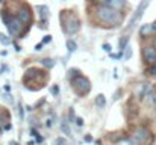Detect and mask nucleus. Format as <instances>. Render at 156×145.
<instances>
[{"label":"nucleus","instance_id":"nucleus-1","mask_svg":"<svg viewBox=\"0 0 156 145\" xmlns=\"http://www.w3.org/2000/svg\"><path fill=\"white\" fill-rule=\"evenodd\" d=\"M91 15L96 26L103 29H118L124 23L126 12L117 11L108 5H94L91 6Z\"/></svg>","mask_w":156,"mask_h":145},{"label":"nucleus","instance_id":"nucleus-2","mask_svg":"<svg viewBox=\"0 0 156 145\" xmlns=\"http://www.w3.org/2000/svg\"><path fill=\"white\" fill-rule=\"evenodd\" d=\"M59 23H61V29L65 35H74L82 29L80 17L73 9H62L59 12Z\"/></svg>","mask_w":156,"mask_h":145},{"label":"nucleus","instance_id":"nucleus-3","mask_svg":"<svg viewBox=\"0 0 156 145\" xmlns=\"http://www.w3.org/2000/svg\"><path fill=\"white\" fill-rule=\"evenodd\" d=\"M47 80H49L47 70H41V68H37V67L27 68L26 73L23 74V79H21L24 88H27L29 91L32 89V85H37V91L43 89L46 86Z\"/></svg>","mask_w":156,"mask_h":145},{"label":"nucleus","instance_id":"nucleus-4","mask_svg":"<svg viewBox=\"0 0 156 145\" xmlns=\"http://www.w3.org/2000/svg\"><path fill=\"white\" fill-rule=\"evenodd\" d=\"M70 83H71V89L74 91V94L77 97H87L91 92V88H93L91 80L83 74H79L77 77L71 79Z\"/></svg>","mask_w":156,"mask_h":145},{"label":"nucleus","instance_id":"nucleus-5","mask_svg":"<svg viewBox=\"0 0 156 145\" xmlns=\"http://www.w3.org/2000/svg\"><path fill=\"white\" fill-rule=\"evenodd\" d=\"M30 27H32V26H24L17 17H14V18L11 20V23L6 26L9 36H12V38H18V40L26 38V35L29 33Z\"/></svg>","mask_w":156,"mask_h":145},{"label":"nucleus","instance_id":"nucleus-6","mask_svg":"<svg viewBox=\"0 0 156 145\" xmlns=\"http://www.w3.org/2000/svg\"><path fill=\"white\" fill-rule=\"evenodd\" d=\"M132 141L136 145H152L155 142V136H153V133H152L147 127L140 126V127H136V129L133 130V133H132Z\"/></svg>","mask_w":156,"mask_h":145},{"label":"nucleus","instance_id":"nucleus-7","mask_svg":"<svg viewBox=\"0 0 156 145\" xmlns=\"http://www.w3.org/2000/svg\"><path fill=\"white\" fill-rule=\"evenodd\" d=\"M15 17H17L24 26H32V24L35 23L34 9L30 8V5H27V3H24V2H23V5L20 6V9L17 11Z\"/></svg>","mask_w":156,"mask_h":145},{"label":"nucleus","instance_id":"nucleus-8","mask_svg":"<svg viewBox=\"0 0 156 145\" xmlns=\"http://www.w3.org/2000/svg\"><path fill=\"white\" fill-rule=\"evenodd\" d=\"M149 5H150V0H141V2H140L138 8L135 9V12H133V15H132V18H130V21H129V24H127V27H126L127 30H132V29L135 27V24L141 20V17H143L144 12L147 11Z\"/></svg>","mask_w":156,"mask_h":145},{"label":"nucleus","instance_id":"nucleus-9","mask_svg":"<svg viewBox=\"0 0 156 145\" xmlns=\"http://www.w3.org/2000/svg\"><path fill=\"white\" fill-rule=\"evenodd\" d=\"M141 56H143V60L146 65H153L156 62V48L152 44H146L141 48Z\"/></svg>","mask_w":156,"mask_h":145},{"label":"nucleus","instance_id":"nucleus-10","mask_svg":"<svg viewBox=\"0 0 156 145\" xmlns=\"http://www.w3.org/2000/svg\"><path fill=\"white\" fill-rule=\"evenodd\" d=\"M152 85L149 83V82H144V83H140L138 85V88H136V97L140 98V100H144L146 97L150 95V92H152Z\"/></svg>","mask_w":156,"mask_h":145},{"label":"nucleus","instance_id":"nucleus-11","mask_svg":"<svg viewBox=\"0 0 156 145\" xmlns=\"http://www.w3.org/2000/svg\"><path fill=\"white\" fill-rule=\"evenodd\" d=\"M106 5L111 6V8H114V9H117V11H121V12H124L129 8L127 0H108Z\"/></svg>","mask_w":156,"mask_h":145},{"label":"nucleus","instance_id":"nucleus-12","mask_svg":"<svg viewBox=\"0 0 156 145\" xmlns=\"http://www.w3.org/2000/svg\"><path fill=\"white\" fill-rule=\"evenodd\" d=\"M35 11L38 12L40 20H49V17H50V9H49L47 5H38V6H35Z\"/></svg>","mask_w":156,"mask_h":145},{"label":"nucleus","instance_id":"nucleus-13","mask_svg":"<svg viewBox=\"0 0 156 145\" xmlns=\"http://www.w3.org/2000/svg\"><path fill=\"white\" fill-rule=\"evenodd\" d=\"M14 17H15V15H14V14H11V12H9V11L5 8V6L0 9V20L3 21V24H5V26H8Z\"/></svg>","mask_w":156,"mask_h":145},{"label":"nucleus","instance_id":"nucleus-14","mask_svg":"<svg viewBox=\"0 0 156 145\" xmlns=\"http://www.w3.org/2000/svg\"><path fill=\"white\" fill-rule=\"evenodd\" d=\"M140 36L141 38H149V36H153V32H152V23H146L140 27Z\"/></svg>","mask_w":156,"mask_h":145},{"label":"nucleus","instance_id":"nucleus-15","mask_svg":"<svg viewBox=\"0 0 156 145\" xmlns=\"http://www.w3.org/2000/svg\"><path fill=\"white\" fill-rule=\"evenodd\" d=\"M9 121H11V113L8 112L6 107H2V106H0V126L3 127V126L8 124Z\"/></svg>","mask_w":156,"mask_h":145},{"label":"nucleus","instance_id":"nucleus-16","mask_svg":"<svg viewBox=\"0 0 156 145\" xmlns=\"http://www.w3.org/2000/svg\"><path fill=\"white\" fill-rule=\"evenodd\" d=\"M61 130H62V133L65 135V136H71V129H70V123H68V119H65V118H62L61 119Z\"/></svg>","mask_w":156,"mask_h":145},{"label":"nucleus","instance_id":"nucleus-17","mask_svg":"<svg viewBox=\"0 0 156 145\" xmlns=\"http://www.w3.org/2000/svg\"><path fill=\"white\" fill-rule=\"evenodd\" d=\"M129 41H130V36H129V33L123 35V36L120 38V41H118V50H120V51H123L124 48L129 46Z\"/></svg>","mask_w":156,"mask_h":145},{"label":"nucleus","instance_id":"nucleus-18","mask_svg":"<svg viewBox=\"0 0 156 145\" xmlns=\"http://www.w3.org/2000/svg\"><path fill=\"white\" fill-rule=\"evenodd\" d=\"M94 103H96V106H97L99 109H105V107H106V97H105V94H97Z\"/></svg>","mask_w":156,"mask_h":145},{"label":"nucleus","instance_id":"nucleus-19","mask_svg":"<svg viewBox=\"0 0 156 145\" xmlns=\"http://www.w3.org/2000/svg\"><path fill=\"white\" fill-rule=\"evenodd\" d=\"M40 64L44 67V70H52L56 62H55V59H52V57H44V59L40 60Z\"/></svg>","mask_w":156,"mask_h":145},{"label":"nucleus","instance_id":"nucleus-20","mask_svg":"<svg viewBox=\"0 0 156 145\" xmlns=\"http://www.w3.org/2000/svg\"><path fill=\"white\" fill-rule=\"evenodd\" d=\"M65 47H67V51L71 54V53H74V51L77 50V43H76L74 40H67V43H65Z\"/></svg>","mask_w":156,"mask_h":145},{"label":"nucleus","instance_id":"nucleus-21","mask_svg":"<svg viewBox=\"0 0 156 145\" xmlns=\"http://www.w3.org/2000/svg\"><path fill=\"white\" fill-rule=\"evenodd\" d=\"M121 54H123V57H121L123 60H129V59L132 57V54H133V50H132V46L129 44L127 47H126L124 50H123V51H121Z\"/></svg>","mask_w":156,"mask_h":145},{"label":"nucleus","instance_id":"nucleus-22","mask_svg":"<svg viewBox=\"0 0 156 145\" xmlns=\"http://www.w3.org/2000/svg\"><path fill=\"white\" fill-rule=\"evenodd\" d=\"M0 44H2V46H5V47L11 46V44H12L11 36H9V35H5V33H2V32H0Z\"/></svg>","mask_w":156,"mask_h":145},{"label":"nucleus","instance_id":"nucleus-23","mask_svg":"<svg viewBox=\"0 0 156 145\" xmlns=\"http://www.w3.org/2000/svg\"><path fill=\"white\" fill-rule=\"evenodd\" d=\"M79 74H82V71H80L79 68H70V70H68V73H67V76H68V80H71V79L77 77Z\"/></svg>","mask_w":156,"mask_h":145},{"label":"nucleus","instance_id":"nucleus-24","mask_svg":"<svg viewBox=\"0 0 156 145\" xmlns=\"http://www.w3.org/2000/svg\"><path fill=\"white\" fill-rule=\"evenodd\" d=\"M30 135L35 138V142H37V144H43L44 138H43V136L38 133V130H37V129H30Z\"/></svg>","mask_w":156,"mask_h":145},{"label":"nucleus","instance_id":"nucleus-25","mask_svg":"<svg viewBox=\"0 0 156 145\" xmlns=\"http://www.w3.org/2000/svg\"><path fill=\"white\" fill-rule=\"evenodd\" d=\"M67 119H68V123H70V124H73V123H74V119H76L74 107H70V109H68V115H67Z\"/></svg>","mask_w":156,"mask_h":145},{"label":"nucleus","instance_id":"nucleus-26","mask_svg":"<svg viewBox=\"0 0 156 145\" xmlns=\"http://www.w3.org/2000/svg\"><path fill=\"white\" fill-rule=\"evenodd\" d=\"M17 107H18V116H20V119H24V107H23V103L18 101V103H17Z\"/></svg>","mask_w":156,"mask_h":145},{"label":"nucleus","instance_id":"nucleus-27","mask_svg":"<svg viewBox=\"0 0 156 145\" xmlns=\"http://www.w3.org/2000/svg\"><path fill=\"white\" fill-rule=\"evenodd\" d=\"M149 100H150V103L153 104V106H156V88H153L152 89V92H150V95L147 97Z\"/></svg>","mask_w":156,"mask_h":145},{"label":"nucleus","instance_id":"nucleus-28","mask_svg":"<svg viewBox=\"0 0 156 145\" xmlns=\"http://www.w3.org/2000/svg\"><path fill=\"white\" fill-rule=\"evenodd\" d=\"M49 20H40V23H38V27L41 29V30H46L47 27H49Z\"/></svg>","mask_w":156,"mask_h":145},{"label":"nucleus","instance_id":"nucleus-29","mask_svg":"<svg viewBox=\"0 0 156 145\" xmlns=\"http://www.w3.org/2000/svg\"><path fill=\"white\" fill-rule=\"evenodd\" d=\"M50 94H52L53 97L59 95V86H58V85H52V86H50Z\"/></svg>","mask_w":156,"mask_h":145},{"label":"nucleus","instance_id":"nucleus-30","mask_svg":"<svg viewBox=\"0 0 156 145\" xmlns=\"http://www.w3.org/2000/svg\"><path fill=\"white\" fill-rule=\"evenodd\" d=\"M147 73H149L150 76H153V77H156V62L153 64V65H150V67H149Z\"/></svg>","mask_w":156,"mask_h":145},{"label":"nucleus","instance_id":"nucleus-31","mask_svg":"<svg viewBox=\"0 0 156 145\" xmlns=\"http://www.w3.org/2000/svg\"><path fill=\"white\" fill-rule=\"evenodd\" d=\"M55 144L56 145H68V142H67V139L65 138H56V141H55Z\"/></svg>","mask_w":156,"mask_h":145},{"label":"nucleus","instance_id":"nucleus-32","mask_svg":"<svg viewBox=\"0 0 156 145\" xmlns=\"http://www.w3.org/2000/svg\"><path fill=\"white\" fill-rule=\"evenodd\" d=\"M74 124H76L77 127H82V126H83V118H82V116H76Z\"/></svg>","mask_w":156,"mask_h":145},{"label":"nucleus","instance_id":"nucleus-33","mask_svg":"<svg viewBox=\"0 0 156 145\" xmlns=\"http://www.w3.org/2000/svg\"><path fill=\"white\" fill-rule=\"evenodd\" d=\"M3 98H5V101H8V103H11V104H14V98H12V95L11 94H3Z\"/></svg>","mask_w":156,"mask_h":145},{"label":"nucleus","instance_id":"nucleus-34","mask_svg":"<svg viewBox=\"0 0 156 145\" xmlns=\"http://www.w3.org/2000/svg\"><path fill=\"white\" fill-rule=\"evenodd\" d=\"M91 2V6H94V5H106L108 3V0H90Z\"/></svg>","mask_w":156,"mask_h":145},{"label":"nucleus","instance_id":"nucleus-35","mask_svg":"<svg viewBox=\"0 0 156 145\" xmlns=\"http://www.w3.org/2000/svg\"><path fill=\"white\" fill-rule=\"evenodd\" d=\"M109 56H111V59H115V60H117V59H121V57H123L121 51H120V53H109Z\"/></svg>","mask_w":156,"mask_h":145},{"label":"nucleus","instance_id":"nucleus-36","mask_svg":"<svg viewBox=\"0 0 156 145\" xmlns=\"http://www.w3.org/2000/svg\"><path fill=\"white\" fill-rule=\"evenodd\" d=\"M102 48H103L106 53H112V46H111V44H108V43H105L103 46H102Z\"/></svg>","mask_w":156,"mask_h":145},{"label":"nucleus","instance_id":"nucleus-37","mask_svg":"<svg viewBox=\"0 0 156 145\" xmlns=\"http://www.w3.org/2000/svg\"><path fill=\"white\" fill-rule=\"evenodd\" d=\"M52 35H46V36H44V38H43V41H41V43H43V44H44V46H46V44H49V43H52Z\"/></svg>","mask_w":156,"mask_h":145},{"label":"nucleus","instance_id":"nucleus-38","mask_svg":"<svg viewBox=\"0 0 156 145\" xmlns=\"http://www.w3.org/2000/svg\"><path fill=\"white\" fill-rule=\"evenodd\" d=\"M43 46H44V44H43V43H40V44H37V46L34 47V50H35V51H40V50H43Z\"/></svg>","mask_w":156,"mask_h":145},{"label":"nucleus","instance_id":"nucleus-39","mask_svg":"<svg viewBox=\"0 0 156 145\" xmlns=\"http://www.w3.org/2000/svg\"><path fill=\"white\" fill-rule=\"evenodd\" d=\"M12 44H14V47H15V51H21V46H20V44H17L15 41H12Z\"/></svg>","mask_w":156,"mask_h":145},{"label":"nucleus","instance_id":"nucleus-40","mask_svg":"<svg viewBox=\"0 0 156 145\" xmlns=\"http://www.w3.org/2000/svg\"><path fill=\"white\" fill-rule=\"evenodd\" d=\"M83 139H85V142H93V136L91 135H85Z\"/></svg>","mask_w":156,"mask_h":145},{"label":"nucleus","instance_id":"nucleus-41","mask_svg":"<svg viewBox=\"0 0 156 145\" xmlns=\"http://www.w3.org/2000/svg\"><path fill=\"white\" fill-rule=\"evenodd\" d=\"M120 94H121V89H118V91H117V92L114 94V100H115V101H117V100L120 98Z\"/></svg>","mask_w":156,"mask_h":145},{"label":"nucleus","instance_id":"nucleus-42","mask_svg":"<svg viewBox=\"0 0 156 145\" xmlns=\"http://www.w3.org/2000/svg\"><path fill=\"white\" fill-rule=\"evenodd\" d=\"M2 71H8V65H6V64H2V65H0V73H2Z\"/></svg>","mask_w":156,"mask_h":145},{"label":"nucleus","instance_id":"nucleus-43","mask_svg":"<svg viewBox=\"0 0 156 145\" xmlns=\"http://www.w3.org/2000/svg\"><path fill=\"white\" fill-rule=\"evenodd\" d=\"M152 32H153V36L156 35V21H153L152 23Z\"/></svg>","mask_w":156,"mask_h":145},{"label":"nucleus","instance_id":"nucleus-44","mask_svg":"<svg viewBox=\"0 0 156 145\" xmlns=\"http://www.w3.org/2000/svg\"><path fill=\"white\" fill-rule=\"evenodd\" d=\"M11 127H12V126H11V123H8V124H5V126H3V130H11Z\"/></svg>","mask_w":156,"mask_h":145},{"label":"nucleus","instance_id":"nucleus-45","mask_svg":"<svg viewBox=\"0 0 156 145\" xmlns=\"http://www.w3.org/2000/svg\"><path fill=\"white\" fill-rule=\"evenodd\" d=\"M152 46H153V47L156 48V35L153 36V40H152Z\"/></svg>","mask_w":156,"mask_h":145},{"label":"nucleus","instance_id":"nucleus-46","mask_svg":"<svg viewBox=\"0 0 156 145\" xmlns=\"http://www.w3.org/2000/svg\"><path fill=\"white\" fill-rule=\"evenodd\" d=\"M0 54H2V56H6V54H8V51H6V50H2V51H0Z\"/></svg>","mask_w":156,"mask_h":145},{"label":"nucleus","instance_id":"nucleus-47","mask_svg":"<svg viewBox=\"0 0 156 145\" xmlns=\"http://www.w3.org/2000/svg\"><path fill=\"white\" fill-rule=\"evenodd\" d=\"M9 145H18V142H17V141H11V142H9Z\"/></svg>","mask_w":156,"mask_h":145},{"label":"nucleus","instance_id":"nucleus-48","mask_svg":"<svg viewBox=\"0 0 156 145\" xmlns=\"http://www.w3.org/2000/svg\"><path fill=\"white\" fill-rule=\"evenodd\" d=\"M133 144H135V142H133ZM133 144H132V142H129V141H127V142H123V144H121V145H133Z\"/></svg>","mask_w":156,"mask_h":145},{"label":"nucleus","instance_id":"nucleus-49","mask_svg":"<svg viewBox=\"0 0 156 145\" xmlns=\"http://www.w3.org/2000/svg\"><path fill=\"white\" fill-rule=\"evenodd\" d=\"M2 133H3V127L0 126V135H2Z\"/></svg>","mask_w":156,"mask_h":145},{"label":"nucleus","instance_id":"nucleus-50","mask_svg":"<svg viewBox=\"0 0 156 145\" xmlns=\"http://www.w3.org/2000/svg\"><path fill=\"white\" fill-rule=\"evenodd\" d=\"M5 2H6V0H0V5H3V3H5Z\"/></svg>","mask_w":156,"mask_h":145},{"label":"nucleus","instance_id":"nucleus-51","mask_svg":"<svg viewBox=\"0 0 156 145\" xmlns=\"http://www.w3.org/2000/svg\"><path fill=\"white\" fill-rule=\"evenodd\" d=\"M61 2H67V0H61Z\"/></svg>","mask_w":156,"mask_h":145},{"label":"nucleus","instance_id":"nucleus-52","mask_svg":"<svg viewBox=\"0 0 156 145\" xmlns=\"http://www.w3.org/2000/svg\"><path fill=\"white\" fill-rule=\"evenodd\" d=\"M155 145H156V144H155Z\"/></svg>","mask_w":156,"mask_h":145}]
</instances>
